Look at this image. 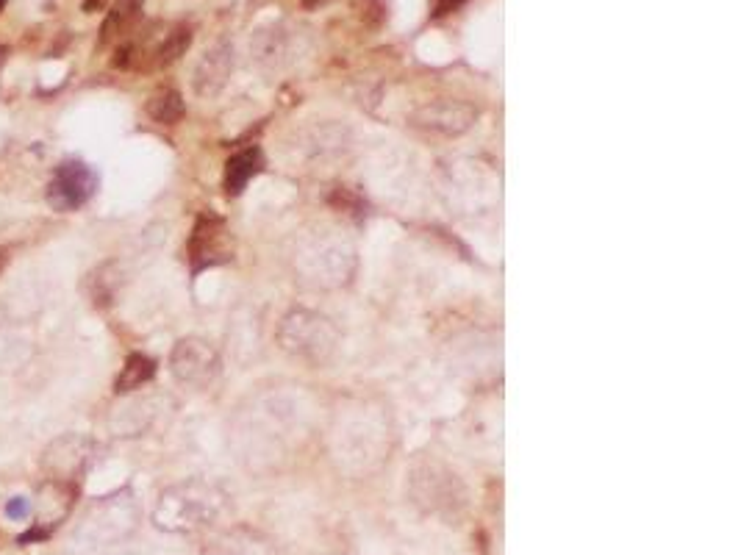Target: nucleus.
<instances>
[{
	"instance_id": "obj_1",
	"label": "nucleus",
	"mask_w": 741,
	"mask_h": 555,
	"mask_svg": "<svg viewBox=\"0 0 741 555\" xmlns=\"http://www.w3.org/2000/svg\"><path fill=\"white\" fill-rule=\"evenodd\" d=\"M278 345L309 367H322L334 358L339 347V328L320 311L295 309L278 325Z\"/></svg>"
},
{
	"instance_id": "obj_2",
	"label": "nucleus",
	"mask_w": 741,
	"mask_h": 555,
	"mask_svg": "<svg viewBox=\"0 0 741 555\" xmlns=\"http://www.w3.org/2000/svg\"><path fill=\"white\" fill-rule=\"evenodd\" d=\"M234 234L228 228V222L214 214V211H200L192 236H189V245H186V256L192 264V272L198 275L211 267H220L234 259Z\"/></svg>"
},
{
	"instance_id": "obj_3",
	"label": "nucleus",
	"mask_w": 741,
	"mask_h": 555,
	"mask_svg": "<svg viewBox=\"0 0 741 555\" xmlns=\"http://www.w3.org/2000/svg\"><path fill=\"white\" fill-rule=\"evenodd\" d=\"M170 370H173L175 381L184 383L189 389H209L211 383L220 378L223 361L206 339L186 336L170 353Z\"/></svg>"
},
{
	"instance_id": "obj_4",
	"label": "nucleus",
	"mask_w": 741,
	"mask_h": 555,
	"mask_svg": "<svg viewBox=\"0 0 741 555\" xmlns=\"http://www.w3.org/2000/svg\"><path fill=\"white\" fill-rule=\"evenodd\" d=\"M297 264L303 267L314 286H339L345 284L353 272V250L342 242L322 236L311 247L300 250Z\"/></svg>"
},
{
	"instance_id": "obj_5",
	"label": "nucleus",
	"mask_w": 741,
	"mask_h": 555,
	"mask_svg": "<svg viewBox=\"0 0 741 555\" xmlns=\"http://www.w3.org/2000/svg\"><path fill=\"white\" fill-rule=\"evenodd\" d=\"M98 189V175L84 161H62L48 184V203L56 211H75L87 206Z\"/></svg>"
},
{
	"instance_id": "obj_6",
	"label": "nucleus",
	"mask_w": 741,
	"mask_h": 555,
	"mask_svg": "<svg viewBox=\"0 0 741 555\" xmlns=\"http://www.w3.org/2000/svg\"><path fill=\"white\" fill-rule=\"evenodd\" d=\"M408 123L420 131H428V134L458 136L470 131V125L475 123V109L467 103H458V100H436V103H428V106L414 111L408 117Z\"/></svg>"
},
{
	"instance_id": "obj_7",
	"label": "nucleus",
	"mask_w": 741,
	"mask_h": 555,
	"mask_svg": "<svg viewBox=\"0 0 741 555\" xmlns=\"http://www.w3.org/2000/svg\"><path fill=\"white\" fill-rule=\"evenodd\" d=\"M231 70H234V53L228 45L206 50V56L200 59L198 70H195V92L203 98H214L225 87Z\"/></svg>"
},
{
	"instance_id": "obj_8",
	"label": "nucleus",
	"mask_w": 741,
	"mask_h": 555,
	"mask_svg": "<svg viewBox=\"0 0 741 555\" xmlns=\"http://www.w3.org/2000/svg\"><path fill=\"white\" fill-rule=\"evenodd\" d=\"M139 20H142V0H117L109 17L100 25V45L106 48L112 42H125L128 37H134Z\"/></svg>"
},
{
	"instance_id": "obj_9",
	"label": "nucleus",
	"mask_w": 741,
	"mask_h": 555,
	"mask_svg": "<svg viewBox=\"0 0 741 555\" xmlns=\"http://www.w3.org/2000/svg\"><path fill=\"white\" fill-rule=\"evenodd\" d=\"M261 170H264V156H261L259 148L239 150V153L231 156L228 164H225V178H223L225 192H228L231 198L242 195V192L247 189V184H250V181H253Z\"/></svg>"
},
{
	"instance_id": "obj_10",
	"label": "nucleus",
	"mask_w": 741,
	"mask_h": 555,
	"mask_svg": "<svg viewBox=\"0 0 741 555\" xmlns=\"http://www.w3.org/2000/svg\"><path fill=\"white\" fill-rule=\"evenodd\" d=\"M189 45H192V28H189V25H175V28H170V31L156 42L153 59H150V70L167 67V64H173L175 59H181L186 50H189Z\"/></svg>"
},
{
	"instance_id": "obj_11",
	"label": "nucleus",
	"mask_w": 741,
	"mask_h": 555,
	"mask_svg": "<svg viewBox=\"0 0 741 555\" xmlns=\"http://www.w3.org/2000/svg\"><path fill=\"white\" fill-rule=\"evenodd\" d=\"M156 375V361L142 353H134V356L125 358V367L117 375V383H114V392L117 395H128L134 389H142L145 383L153 381Z\"/></svg>"
},
{
	"instance_id": "obj_12",
	"label": "nucleus",
	"mask_w": 741,
	"mask_h": 555,
	"mask_svg": "<svg viewBox=\"0 0 741 555\" xmlns=\"http://www.w3.org/2000/svg\"><path fill=\"white\" fill-rule=\"evenodd\" d=\"M148 114L150 120H156V123L161 125L181 123L186 114L181 92H175V89H159V92L148 100Z\"/></svg>"
},
{
	"instance_id": "obj_13",
	"label": "nucleus",
	"mask_w": 741,
	"mask_h": 555,
	"mask_svg": "<svg viewBox=\"0 0 741 555\" xmlns=\"http://www.w3.org/2000/svg\"><path fill=\"white\" fill-rule=\"evenodd\" d=\"M117 281H120V275H117V267H114V264H103V267H98V270L89 275V295H92V300H95L98 306L112 303Z\"/></svg>"
},
{
	"instance_id": "obj_14",
	"label": "nucleus",
	"mask_w": 741,
	"mask_h": 555,
	"mask_svg": "<svg viewBox=\"0 0 741 555\" xmlns=\"http://www.w3.org/2000/svg\"><path fill=\"white\" fill-rule=\"evenodd\" d=\"M6 514H9V517H14V519L28 517V514H31V503H28V500H23V497H17V500H12V503H9Z\"/></svg>"
},
{
	"instance_id": "obj_15",
	"label": "nucleus",
	"mask_w": 741,
	"mask_h": 555,
	"mask_svg": "<svg viewBox=\"0 0 741 555\" xmlns=\"http://www.w3.org/2000/svg\"><path fill=\"white\" fill-rule=\"evenodd\" d=\"M50 536V528H42V525H37V528H31L28 533H23L20 539H17V544H31V542H45Z\"/></svg>"
},
{
	"instance_id": "obj_16",
	"label": "nucleus",
	"mask_w": 741,
	"mask_h": 555,
	"mask_svg": "<svg viewBox=\"0 0 741 555\" xmlns=\"http://www.w3.org/2000/svg\"><path fill=\"white\" fill-rule=\"evenodd\" d=\"M458 6H464V0H436V6H433V17H445V14L456 12Z\"/></svg>"
},
{
	"instance_id": "obj_17",
	"label": "nucleus",
	"mask_w": 741,
	"mask_h": 555,
	"mask_svg": "<svg viewBox=\"0 0 741 555\" xmlns=\"http://www.w3.org/2000/svg\"><path fill=\"white\" fill-rule=\"evenodd\" d=\"M109 0H84V12H100Z\"/></svg>"
},
{
	"instance_id": "obj_18",
	"label": "nucleus",
	"mask_w": 741,
	"mask_h": 555,
	"mask_svg": "<svg viewBox=\"0 0 741 555\" xmlns=\"http://www.w3.org/2000/svg\"><path fill=\"white\" fill-rule=\"evenodd\" d=\"M9 259H12V247H0V272L6 270Z\"/></svg>"
},
{
	"instance_id": "obj_19",
	"label": "nucleus",
	"mask_w": 741,
	"mask_h": 555,
	"mask_svg": "<svg viewBox=\"0 0 741 555\" xmlns=\"http://www.w3.org/2000/svg\"><path fill=\"white\" fill-rule=\"evenodd\" d=\"M317 3H328V0H306V9H314Z\"/></svg>"
},
{
	"instance_id": "obj_20",
	"label": "nucleus",
	"mask_w": 741,
	"mask_h": 555,
	"mask_svg": "<svg viewBox=\"0 0 741 555\" xmlns=\"http://www.w3.org/2000/svg\"><path fill=\"white\" fill-rule=\"evenodd\" d=\"M3 6H6V0H0V12H3Z\"/></svg>"
},
{
	"instance_id": "obj_21",
	"label": "nucleus",
	"mask_w": 741,
	"mask_h": 555,
	"mask_svg": "<svg viewBox=\"0 0 741 555\" xmlns=\"http://www.w3.org/2000/svg\"><path fill=\"white\" fill-rule=\"evenodd\" d=\"M3 53H6V50H3V48H0V62H3Z\"/></svg>"
}]
</instances>
